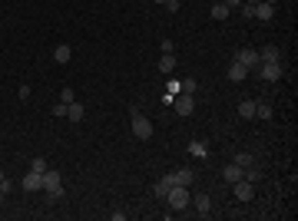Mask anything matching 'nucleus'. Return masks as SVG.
<instances>
[{"mask_svg":"<svg viewBox=\"0 0 298 221\" xmlns=\"http://www.w3.org/2000/svg\"><path fill=\"white\" fill-rule=\"evenodd\" d=\"M7 192H10V182H7V178H3V182H0V202H3V198H7Z\"/></svg>","mask_w":298,"mask_h":221,"instance_id":"c756f323","label":"nucleus"},{"mask_svg":"<svg viewBox=\"0 0 298 221\" xmlns=\"http://www.w3.org/2000/svg\"><path fill=\"white\" fill-rule=\"evenodd\" d=\"M235 162H239V165H242V168H248V165H252V162H255V159H252L248 152H239V155H235Z\"/></svg>","mask_w":298,"mask_h":221,"instance_id":"bb28decb","label":"nucleus"},{"mask_svg":"<svg viewBox=\"0 0 298 221\" xmlns=\"http://www.w3.org/2000/svg\"><path fill=\"white\" fill-rule=\"evenodd\" d=\"M189 202L196 205V211H199V215H209V208H212L209 195H196V198H189Z\"/></svg>","mask_w":298,"mask_h":221,"instance_id":"f3484780","label":"nucleus"},{"mask_svg":"<svg viewBox=\"0 0 298 221\" xmlns=\"http://www.w3.org/2000/svg\"><path fill=\"white\" fill-rule=\"evenodd\" d=\"M172 109H176V116H192V112H196V99H192L189 92H179V96L172 99Z\"/></svg>","mask_w":298,"mask_h":221,"instance_id":"20e7f679","label":"nucleus"},{"mask_svg":"<svg viewBox=\"0 0 298 221\" xmlns=\"http://www.w3.org/2000/svg\"><path fill=\"white\" fill-rule=\"evenodd\" d=\"M239 119H255V99L239 103Z\"/></svg>","mask_w":298,"mask_h":221,"instance_id":"2eb2a0df","label":"nucleus"},{"mask_svg":"<svg viewBox=\"0 0 298 221\" xmlns=\"http://www.w3.org/2000/svg\"><path fill=\"white\" fill-rule=\"evenodd\" d=\"M47 159H33V162H30V172H40V175H43V172H47Z\"/></svg>","mask_w":298,"mask_h":221,"instance_id":"a878e982","label":"nucleus"},{"mask_svg":"<svg viewBox=\"0 0 298 221\" xmlns=\"http://www.w3.org/2000/svg\"><path fill=\"white\" fill-rule=\"evenodd\" d=\"M172 185H176V178H172V172H169V175H163L159 182L152 185V195H156V198H166V192L172 188Z\"/></svg>","mask_w":298,"mask_h":221,"instance_id":"1a4fd4ad","label":"nucleus"},{"mask_svg":"<svg viewBox=\"0 0 298 221\" xmlns=\"http://www.w3.org/2000/svg\"><path fill=\"white\" fill-rule=\"evenodd\" d=\"M70 56H73V50H70L66 43H60V46L53 50V59H56V63H70Z\"/></svg>","mask_w":298,"mask_h":221,"instance_id":"a211bd4d","label":"nucleus"},{"mask_svg":"<svg viewBox=\"0 0 298 221\" xmlns=\"http://www.w3.org/2000/svg\"><path fill=\"white\" fill-rule=\"evenodd\" d=\"M255 17L268 23V20L275 17V7H272V3H255Z\"/></svg>","mask_w":298,"mask_h":221,"instance_id":"4468645a","label":"nucleus"},{"mask_svg":"<svg viewBox=\"0 0 298 221\" xmlns=\"http://www.w3.org/2000/svg\"><path fill=\"white\" fill-rule=\"evenodd\" d=\"M242 3H262V0H242Z\"/></svg>","mask_w":298,"mask_h":221,"instance_id":"72a5a7b5","label":"nucleus"},{"mask_svg":"<svg viewBox=\"0 0 298 221\" xmlns=\"http://www.w3.org/2000/svg\"><path fill=\"white\" fill-rule=\"evenodd\" d=\"M189 155H192V159H205V155H209L205 142H199V139H196V142H189Z\"/></svg>","mask_w":298,"mask_h":221,"instance_id":"aec40b11","label":"nucleus"},{"mask_svg":"<svg viewBox=\"0 0 298 221\" xmlns=\"http://www.w3.org/2000/svg\"><path fill=\"white\" fill-rule=\"evenodd\" d=\"M163 202L172 208V211H182V208H189V185H172L166 192V198Z\"/></svg>","mask_w":298,"mask_h":221,"instance_id":"f257e3e1","label":"nucleus"},{"mask_svg":"<svg viewBox=\"0 0 298 221\" xmlns=\"http://www.w3.org/2000/svg\"><path fill=\"white\" fill-rule=\"evenodd\" d=\"M259 59L262 63H281V53H279V46H265L259 53Z\"/></svg>","mask_w":298,"mask_h":221,"instance_id":"ddd939ff","label":"nucleus"},{"mask_svg":"<svg viewBox=\"0 0 298 221\" xmlns=\"http://www.w3.org/2000/svg\"><path fill=\"white\" fill-rule=\"evenodd\" d=\"M259 73L265 83H275V79H281V63H259Z\"/></svg>","mask_w":298,"mask_h":221,"instance_id":"423d86ee","label":"nucleus"},{"mask_svg":"<svg viewBox=\"0 0 298 221\" xmlns=\"http://www.w3.org/2000/svg\"><path fill=\"white\" fill-rule=\"evenodd\" d=\"M262 3H272V7H275V3H279V0H262Z\"/></svg>","mask_w":298,"mask_h":221,"instance_id":"473e14b6","label":"nucleus"},{"mask_svg":"<svg viewBox=\"0 0 298 221\" xmlns=\"http://www.w3.org/2000/svg\"><path fill=\"white\" fill-rule=\"evenodd\" d=\"M255 119H272V106H265V103H255Z\"/></svg>","mask_w":298,"mask_h":221,"instance_id":"5701e85b","label":"nucleus"},{"mask_svg":"<svg viewBox=\"0 0 298 221\" xmlns=\"http://www.w3.org/2000/svg\"><path fill=\"white\" fill-rule=\"evenodd\" d=\"M156 3H166V0H156Z\"/></svg>","mask_w":298,"mask_h":221,"instance_id":"f704fd0d","label":"nucleus"},{"mask_svg":"<svg viewBox=\"0 0 298 221\" xmlns=\"http://www.w3.org/2000/svg\"><path fill=\"white\" fill-rule=\"evenodd\" d=\"M76 99V92L70 89V86H63V92H60V103H73Z\"/></svg>","mask_w":298,"mask_h":221,"instance_id":"cd10ccee","label":"nucleus"},{"mask_svg":"<svg viewBox=\"0 0 298 221\" xmlns=\"http://www.w3.org/2000/svg\"><path fill=\"white\" fill-rule=\"evenodd\" d=\"M196 89H199V79H182V92L196 96Z\"/></svg>","mask_w":298,"mask_h":221,"instance_id":"393cba45","label":"nucleus"},{"mask_svg":"<svg viewBox=\"0 0 298 221\" xmlns=\"http://www.w3.org/2000/svg\"><path fill=\"white\" fill-rule=\"evenodd\" d=\"M20 185H23L27 192H40V188H43V175H40V172H27Z\"/></svg>","mask_w":298,"mask_h":221,"instance_id":"9d476101","label":"nucleus"},{"mask_svg":"<svg viewBox=\"0 0 298 221\" xmlns=\"http://www.w3.org/2000/svg\"><path fill=\"white\" fill-rule=\"evenodd\" d=\"M242 17L245 20H255V3H242Z\"/></svg>","mask_w":298,"mask_h":221,"instance_id":"c85d7f7f","label":"nucleus"},{"mask_svg":"<svg viewBox=\"0 0 298 221\" xmlns=\"http://www.w3.org/2000/svg\"><path fill=\"white\" fill-rule=\"evenodd\" d=\"M83 116H86V109H83L76 99H73V103H66V119H70V122H80Z\"/></svg>","mask_w":298,"mask_h":221,"instance_id":"f8f14e48","label":"nucleus"},{"mask_svg":"<svg viewBox=\"0 0 298 221\" xmlns=\"http://www.w3.org/2000/svg\"><path fill=\"white\" fill-rule=\"evenodd\" d=\"M242 175H245V168L239 165V162H229V165L222 168V178L229 185H235V182H242Z\"/></svg>","mask_w":298,"mask_h":221,"instance_id":"6e6552de","label":"nucleus"},{"mask_svg":"<svg viewBox=\"0 0 298 221\" xmlns=\"http://www.w3.org/2000/svg\"><path fill=\"white\" fill-rule=\"evenodd\" d=\"M130 122H132V135H136V139H149V135H152V122H149L139 109L130 112Z\"/></svg>","mask_w":298,"mask_h":221,"instance_id":"7ed1b4c3","label":"nucleus"},{"mask_svg":"<svg viewBox=\"0 0 298 221\" xmlns=\"http://www.w3.org/2000/svg\"><path fill=\"white\" fill-rule=\"evenodd\" d=\"M232 188H235V198H239V202H252V198H255V185L245 182V178H242V182H235Z\"/></svg>","mask_w":298,"mask_h":221,"instance_id":"0eeeda50","label":"nucleus"},{"mask_svg":"<svg viewBox=\"0 0 298 221\" xmlns=\"http://www.w3.org/2000/svg\"><path fill=\"white\" fill-rule=\"evenodd\" d=\"M176 3H182V0H176Z\"/></svg>","mask_w":298,"mask_h":221,"instance_id":"e433bc0d","label":"nucleus"},{"mask_svg":"<svg viewBox=\"0 0 298 221\" xmlns=\"http://www.w3.org/2000/svg\"><path fill=\"white\" fill-rule=\"evenodd\" d=\"M229 17V7H225L222 0H219V3H212V20H225Z\"/></svg>","mask_w":298,"mask_h":221,"instance_id":"4be33fe9","label":"nucleus"},{"mask_svg":"<svg viewBox=\"0 0 298 221\" xmlns=\"http://www.w3.org/2000/svg\"><path fill=\"white\" fill-rule=\"evenodd\" d=\"M235 59H239V63H242L245 70H259V50H239V53H235Z\"/></svg>","mask_w":298,"mask_h":221,"instance_id":"39448f33","label":"nucleus"},{"mask_svg":"<svg viewBox=\"0 0 298 221\" xmlns=\"http://www.w3.org/2000/svg\"><path fill=\"white\" fill-rule=\"evenodd\" d=\"M0 182H3V172H0Z\"/></svg>","mask_w":298,"mask_h":221,"instance_id":"c9c22d12","label":"nucleus"},{"mask_svg":"<svg viewBox=\"0 0 298 221\" xmlns=\"http://www.w3.org/2000/svg\"><path fill=\"white\" fill-rule=\"evenodd\" d=\"M53 116L60 119V116H66V103H60V106H53Z\"/></svg>","mask_w":298,"mask_h":221,"instance_id":"7c9ffc66","label":"nucleus"},{"mask_svg":"<svg viewBox=\"0 0 298 221\" xmlns=\"http://www.w3.org/2000/svg\"><path fill=\"white\" fill-rule=\"evenodd\" d=\"M245 76H248V70H245L239 59H232V66H229V79H232V83H242Z\"/></svg>","mask_w":298,"mask_h":221,"instance_id":"9b49d317","label":"nucleus"},{"mask_svg":"<svg viewBox=\"0 0 298 221\" xmlns=\"http://www.w3.org/2000/svg\"><path fill=\"white\" fill-rule=\"evenodd\" d=\"M166 92H169V96H179V92H182V83H179V79H169V83H166Z\"/></svg>","mask_w":298,"mask_h":221,"instance_id":"b1692460","label":"nucleus"},{"mask_svg":"<svg viewBox=\"0 0 298 221\" xmlns=\"http://www.w3.org/2000/svg\"><path fill=\"white\" fill-rule=\"evenodd\" d=\"M172 70H176V56L163 53V56H159V73H172Z\"/></svg>","mask_w":298,"mask_h":221,"instance_id":"6ab92c4d","label":"nucleus"},{"mask_svg":"<svg viewBox=\"0 0 298 221\" xmlns=\"http://www.w3.org/2000/svg\"><path fill=\"white\" fill-rule=\"evenodd\" d=\"M43 192H47L50 202H60V198H63V185H60V172H56V168H47V172H43Z\"/></svg>","mask_w":298,"mask_h":221,"instance_id":"f03ea898","label":"nucleus"},{"mask_svg":"<svg viewBox=\"0 0 298 221\" xmlns=\"http://www.w3.org/2000/svg\"><path fill=\"white\" fill-rule=\"evenodd\" d=\"M225 7H229V10H235V7H242V0H222Z\"/></svg>","mask_w":298,"mask_h":221,"instance_id":"2f4dec72","label":"nucleus"},{"mask_svg":"<svg viewBox=\"0 0 298 221\" xmlns=\"http://www.w3.org/2000/svg\"><path fill=\"white\" fill-rule=\"evenodd\" d=\"M242 178H245V182H252V185H255V182H262V172L255 168V162H252V165L245 168V175H242Z\"/></svg>","mask_w":298,"mask_h":221,"instance_id":"412c9836","label":"nucleus"},{"mask_svg":"<svg viewBox=\"0 0 298 221\" xmlns=\"http://www.w3.org/2000/svg\"><path fill=\"white\" fill-rule=\"evenodd\" d=\"M172 178H176V185H192L196 175H192V168H176V172H172Z\"/></svg>","mask_w":298,"mask_h":221,"instance_id":"dca6fc26","label":"nucleus"}]
</instances>
